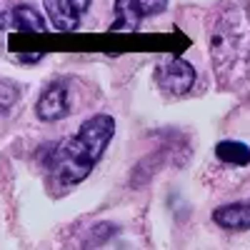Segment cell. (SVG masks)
I'll list each match as a JSON object with an SVG mask.
<instances>
[{
    "label": "cell",
    "mask_w": 250,
    "mask_h": 250,
    "mask_svg": "<svg viewBox=\"0 0 250 250\" xmlns=\"http://www.w3.org/2000/svg\"><path fill=\"white\" fill-rule=\"evenodd\" d=\"M210 53L220 88L250 95V0H240L218 18Z\"/></svg>",
    "instance_id": "6da1fadb"
},
{
    "label": "cell",
    "mask_w": 250,
    "mask_h": 250,
    "mask_svg": "<svg viewBox=\"0 0 250 250\" xmlns=\"http://www.w3.org/2000/svg\"><path fill=\"white\" fill-rule=\"evenodd\" d=\"M113 135H115L113 115L98 113V115L88 118L78 128V133L68 140H62L55 148V153L50 155L48 168H50L55 183L60 188H73V185L83 183L93 173L98 160L103 158Z\"/></svg>",
    "instance_id": "7a4b0ae2"
},
{
    "label": "cell",
    "mask_w": 250,
    "mask_h": 250,
    "mask_svg": "<svg viewBox=\"0 0 250 250\" xmlns=\"http://www.w3.org/2000/svg\"><path fill=\"white\" fill-rule=\"evenodd\" d=\"M155 80H158V85H160L163 93L178 98V95H185L188 90L193 88L195 68L188 60H183L178 55H170V58H163L155 65Z\"/></svg>",
    "instance_id": "3957f363"
},
{
    "label": "cell",
    "mask_w": 250,
    "mask_h": 250,
    "mask_svg": "<svg viewBox=\"0 0 250 250\" xmlns=\"http://www.w3.org/2000/svg\"><path fill=\"white\" fill-rule=\"evenodd\" d=\"M168 8V0H115L113 30L135 33L145 18H155Z\"/></svg>",
    "instance_id": "277c9868"
},
{
    "label": "cell",
    "mask_w": 250,
    "mask_h": 250,
    "mask_svg": "<svg viewBox=\"0 0 250 250\" xmlns=\"http://www.w3.org/2000/svg\"><path fill=\"white\" fill-rule=\"evenodd\" d=\"M45 13L58 33H70L78 30L80 20L85 18L90 0H43Z\"/></svg>",
    "instance_id": "5b68a950"
},
{
    "label": "cell",
    "mask_w": 250,
    "mask_h": 250,
    "mask_svg": "<svg viewBox=\"0 0 250 250\" xmlns=\"http://www.w3.org/2000/svg\"><path fill=\"white\" fill-rule=\"evenodd\" d=\"M68 110H70V93H68V85L62 80L50 83V85L43 90V95H40L38 105H35L38 118L45 120V123L65 118Z\"/></svg>",
    "instance_id": "8992f818"
},
{
    "label": "cell",
    "mask_w": 250,
    "mask_h": 250,
    "mask_svg": "<svg viewBox=\"0 0 250 250\" xmlns=\"http://www.w3.org/2000/svg\"><path fill=\"white\" fill-rule=\"evenodd\" d=\"M35 30V33H43L45 30V18L40 15L35 8L30 5H15L5 20H3V28H0V33H5V30Z\"/></svg>",
    "instance_id": "52a82bcc"
},
{
    "label": "cell",
    "mask_w": 250,
    "mask_h": 250,
    "mask_svg": "<svg viewBox=\"0 0 250 250\" xmlns=\"http://www.w3.org/2000/svg\"><path fill=\"white\" fill-rule=\"evenodd\" d=\"M213 220L220 228H225V230H248L250 228V200L218 208L213 213Z\"/></svg>",
    "instance_id": "ba28073f"
},
{
    "label": "cell",
    "mask_w": 250,
    "mask_h": 250,
    "mask_svg": "<svg viewBox=\"0 0 250 250\" xmlns=\"http://www.w3.org/2000/svg\"><path fill=\"white\" fill-rule=\"evenodd\" d=\"M215 158L220 163L243 168V165L250 163V148H248L245 143H240V140H220L215 145Z\"/></svg>",
    "instance_id": "9c48e42d"
},
{
    "label": "cell",
    "mask_w": 250,
    "mask_h": 250,
    "mask_svg": "<svg viewBox=\"0 0 250 250\" xmlns=\"http://www.w3.org/2000/svg\"><path fill=\"white\" fill-rule=\"evenodd\" d=\"M8 88H10V93H18V88L13 83H8ZM0 100H3V83H0ZM13 100H15V95H8V103H13Z\"/></svg>",
    "instance_id": "30bf717a"
}]
</instances>
